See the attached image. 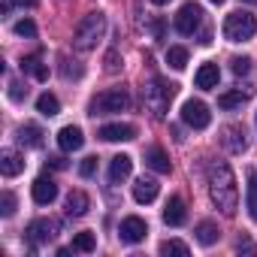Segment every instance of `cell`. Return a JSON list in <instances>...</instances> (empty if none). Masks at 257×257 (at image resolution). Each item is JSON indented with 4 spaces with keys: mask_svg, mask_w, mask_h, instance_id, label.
Masks as SVG:
<instances>
[{
    "mask_svg": "<svg viewBox=\"0 0 257 257\" xmlns=\"http://www.w3.org/2000/svg\"><path fill=\"white\" fill-rule=\"evenodd\" d=\"M209 197L224 215H236V209H239V188H236V176H233L230 164L215 161L209 167Z\"/></svg>",
    "mask_w": 257,
    "mask_h": 257,
    "instance_id": "1",
    "label": "cell"
},
{
    "mask_svg": "<svg viewBox=\"0 0 257 257\" xmlns=\"http://www.w3.org/2000/svg\"><path fill=\"white\" fill-rule=\"evenodd\" d=\"M103 34H106V16H103V13H91V16H85V19L79 22L76 37H73V46H76L79 52H91V49L103 40Z\"/></svg>",
    "mask_w": 257,
    "mask_h": 257,
    "instance_id": "2",
    "label": "cell"
},
{
    "mask_svg": "<svg viewBox=\"0 0 257 257\" xmlns=\"http://www.w3.org/2000/svg\"><path fill=\"white\" fill-rule=\"evenodd\" d=\"M143 97H146V106L152 109V115L164 118V115H167V109H170V100L176 97V85H170V82H164V79H158V76H155L152 82H146Z\"/></svg>",
    "mask_w": 257,
    "mask_h": 257,
    "instance_id": "3",
    "label": "cell"
},
{
    "mask_svg": "<svg viewBox=\"0 0 257 257\" xmlns=\"http://www.w3.org/2000/svg\"><path fill=\"white\" fill-rule=\"evenodd\" d=\"M257 34V19L245 10H236L224 19V37L230 43H248L251 37Z\"/></svg>",
    "mask_w": 257,
    "mask_h": 257,
    "instance_id": "4",
    "label": "cell"
},
{
    "mask_svg": "<svg viewBox=\"0 0 257 257\" xmlns=\"http://www.w3.org/2000/svg\"><path fill=\"white\" fill-rule=\"evenodd\" d=\"M127 106H131V94H127L124 88H109V91H100V94L91 100L88 112L97 118V115H115V112H124Z\"/></svg>",
    "mask_w": 257,
    "mask_h": 257,
    "instance_id": "5",
    "label": "cell"
},
{
    "mask_svg": "<svg viewBox=\"0 0 257 257\" xmlns=\"http://www.w3.org/2000/svg\"><path fill=\"white\" fill-rule=\"evenodd\" d=\"M58 230H61V224L55 218H37V221H31V227H28L25 236H28V242L34 248H40V245H49L58 236Z\"/></svg>",
    "mask_w": 257,
    "mask_h": 257,
    "instance_id": "6",
    "label": "cell"
},
{
    "mask_svg": "<svg viewBox=\"0 0 257 257\" xmlns=\"http://www.w3.org/2000/svg\"><path fill=\"white\" fill-rule=\"evenodd\" d=\"M182 121L188 127H194V131H203V127H209V121H212V112H209V106L203 100H185Z\"/></svg>",
    "mask_w": 257,
    "mask_h": 257,
    "instance_id": "7",
    "label": "cell"
},
{
    "mask_svg": "<svg viewBox=\"0 0 257 257\" xmlns=\"http://www.w3.org/2000/svg\"><path fill=\"white\" fill-rule=\"evenodd\" d=\"M118 236H121V242H127V245H140V242L149 236V224H146L140 215H127V218L121 221V227H118Z\"/></svg>",
    "mask_w": 257,
    "mask_h": 257,
    "instance_id": "8",
    "label": "cell"
},
{
    "mask_svg": "<svg viewBox=\"0 0 257 257\" xmlns=\"http://www.w3.org/2000/svg\"><path fill=\"white\" fill-rule=\"evenodd\" d=\"M200 22H203V10H200L197 4H185V7L179 10V16H176V31L185 34V37H191V34L200 28Z\"/></svg>",
    "mask_w": 257,
    "mask_h": 257,
    "instance_id": "9",
    "label": "cell"
},
{
    "mask_svg": "<svg viewBox=\"0 0 257 257\" xmlns=\"http://www.w3.org/2000/svg\"><path fill=\"white\" fill-rule=\"evenodd\" d=\"M97 137L106 143H127V140L137 137V127L134 124H103L97 131Z\"/></svg>",
    "mask_w": 257,
    "mask_h": 257,
    "instance_id": "10",
    "label": "cell"
},
{
    "mask_svg": "<svg viewBox=\"0 0 257 257\" xmlns=\"http://www.w3.org/2000/svg\"><path fill=\"white\" fill-rule=\"evenodd\" d=\"M221 143H224V149H227V152L242 155V152L248 149V143H245V127H239V124L224 127V131H221Z\"/></svg>",
    "mask_w": 257,
    "mask_h": 257,
    "instance_id": "11",
    "label": "cell"
},
{
    "mask_svg": "<svg viewBox=\"0 0 257 257\" xmlns=\"http://www.w3.org/2000/svg\"><path fill=\"white\" fill-rule=\"evenodd\" d=\"M31 194H34V203H40V206H49V203H55V197H58V185H55L49 176H40V179L34 182Z\"/></svg>",
    "mask_w": 257,
    "mask_h": 257,
    "instance_id": "12",
    "label": "cell"
},
{
    "mask_svg": "<svg viewBox=\"0 0 257 257\" xmlns=\"http://www.w3.org/2000/svg\"><path fill=\"white\" fill-rule=\"evenodd\" d=\"M58 146H61V152H79L85 146V137H82V131L76 124H67V127H61V134H58Z\"/></svg>",
    "mask_w": 257,
    "mask_h": 257,
    "instance_id": "13",
    "label": "cell"
},
{
    "mask_svg": "<svg viewBox=\"0 0 257 257\" xmlns=\"http://www.w3.org/2000/svg\"><path fill=\"white\" fill-rule=\"evenodd\" d=\"M158 191H161V185H158L155 179L143 176V179H137V185H134V200L143 203V206H149V203L158 200Z\"/></svg>",
    "mask_w": 257,
    "mask_h": 257,
    "instance_id": "14",
    "label": "cell"
},
{
    "mask_svg": "<svg viewBox=\"0 0 257 257\" xmlns=\"http://www.w3.org/2000/svg\"><path fill=\"white\" fill-rule=\"evenodd\" d=\"M131 173H134V158H127V155H115L112 158V164H109V182L112 185H121Z\"/></svg>",
    "mask_w": 257,
    "mask_h": 257,
    "instance_id": "15",
    "label": "cell"
},
{
    "mask_svg": "<svg viewBox=\"0 0 257 257\" xmlns=\"http://www.w3.org/2000/svg\"><path fill=\"white\" fill-rule=\"evenodd\" d=\"M22 170H25V158H22L19 152H13V149H4V152H0V173H4L7 179L19 176Z\"/></svg>",
    "mask_w": 257,
    "mask_h": 257,
    "instance_id": "16",
    "label": "cell"
},
{
    "mask_svg": "<svg viewBox=\"0 0 257 257\" xmlns=\"http://www.w3.org/2000/svg\"><path fill=\"white\" fill-rule=\"evenodd\" d=\"M185 218H188V212H185V200H182V197H170V203L164 206V221H167L170 227H182Z\"/></svg>",
    "mask_w": 257,
    "mask_h": 257,
    "instance_id": "17",
    "label": "cell"
},
{
    "mask_svg": "<svg viewBox=\"0 0 257 257\" xmlns=\"http://www.w3.org/2000/svg\"><path fill=\"white\" fill-rule=\"evenodd\" d=\"M64 206H67V215H70V218H82V215L91 209V200H88L85 191H70Z\"/></svg>",
    "mask_w": 257,
    "mask_h": 257,
    "instance_id": "18",
    "label": "cell"
},
{
    "mask_svg": "<svg viewBox=\"0 0 257 257\" xmlns=\"http://www.w3.org/2000/svg\"><path fill=\"white\" fill-rule=\"evenodd\" d=\"M218 82H221V70H218V64H203V67L197 70V88L212 91V88H218Z\"/></svg>",
    "mask_w": 257,
    "mask_h": 257,
    "instance_id": "19",
    "label": "cell"
},
{
    "mask_svg": "<svg viewBox=\"0 0 257 257\" xmlns=\"http://www.w3.org/2000/svg\"><path fill=\"white\" fill-rule=\"evenodd\" d=\"M251 94H254V88H236V91H227V94L218 97V106H221V109H236V106L248 103Z\"/></svg>",
    "mask_w": 257,
    "mask_h": 257,
    "instance_id": "20",
    "label": "cell"
},
{
    "mask_svg": "<svg viewBox=\"0 0 257 257\" xmlns=\"http://www.w3.org/2000/svg\"><path fill=\"white\" fill-rule=\"evenodd\" d=\"M146 164H149L155 173H164V176L170 173V158H167V155H164V149H158V146L146 152Z\"/></svg>",
    "mask_w": 257,
    "mask_h": 257,
    "instance_id": "21",
    "label": "cell"
},
{
    "mask_svg": "<svg viewBox=\"0 0 257 257\" xmlns=\"http://www.w3.org/2000/svg\"><path fill=\"white\" fill-rule=\"evenodd\" d=\"M19 140L25 146H31V149H40L43 146V131H40L37 124H22L19 127Z\"/></svg>",
    "mask_w": 257,
    "mask_h": 257,
    "instance_id": "22",
    "label": "cell"
},
{
    "mask_svg": "<svg viewBox=\"0 0 257 257\" xmlns=\"http://www.w3.org/2000/svg\"><path fill=\"white\" fill-rule=\"evenodd\" d=\"M22 70H25V73H31V76H34V79H40V82H46V79H49V67L40 61V55L25 58V61H22Z\"/></svg>",
    "mask_w": 257,
    "mask_h": 257,
    "instance_id": "23",
    "label": "cell"
},
{
    "mask_svg": "<svg viewBox=\"0 0 257 257\" xmlns=\"http://www.w3.org/2000/svg\"><path fill=\"white\" fill-rule=\"evenodd\" d=\"M37 112H40V115H46V118H55V115L61 112L58 97H55V94H49V91H46V94H40V97H37Z\"/></svg>",
    "mask_w": 257,
    "mask_h": 257,
    "instance_id": "24",
    "label": "cell"
},
{
    "mask_svg": "<svg viewBox=\"0 0 257 257\" xmlns=\"http://www.w3.org/2000/svg\"><path fill=\"white\" fill-rule=\"evenodd\" d=\"M218 224H212V221H203L200 227H197V242L200 245H215L218 242Z\"/></svg>",
    "mask_w": 257,
    "mask_h": 257,
    "instance_id": "25",
    "label": "cell"
},
{
    "mask_svg": "<svg viewBox=\"0 0 257 257\" xmlns=\"http://www.w3.org/2000/svg\"><path fill=\"white\" fill-rule=\"evenodd\" d=\"M167 64H170L173 70H185V67H188V49H182V46H170V52H167Z\"/></svg>",
    "mask_w": 257,
    "mask_h": 257,
    "instance_id": "26",
    "label": "cell"
},
{
    "mask_svg": "<svg viewBox=\"0 0 257 257\" xmlns=\"http://www.w3.org/2000/svg\"><path fill=\"white\" fill-rule=\"evenodd\" d=\"M94 248H97V242H94V233H76V236H73V251L91 254Z\"/></svg>",
    "mask_w": 257,
    "mask_h": 257,
    "instance_id": "27",
    "label": "cell"
},
{
    "mask_svg": "<svg viewBox=\"0 0 257 257\" xmlns=\"http://www.w3.org/2000/svg\"><path fill=\"white\" fill-rule=\"evenodd\" d=\"M161 254H179V257H188V245L182 242V239H167V242H161Z\"/></svg>",
    "mask_w": 257,
    "mask_h": 257,
    "instance_id": "28",
    "label": "cell"
},
{
    "mask_svg": "<svg viewBox=\"0 0 257 257\" xmlns=\"http://www.w3.org/2000/svg\"><path fill=\"white\" fill-rule=\"evenodd\" d=\"M0 215H4V218L16 215V194L13 191H4V197H0Z\"/></svg>",
    "mask_w": 257,
    "mask_h": 257,
    "instance_id": "29",
    "label": "cell"
},
{
    "mask_svg": "<svg viewBox=\"0 0 257 257\" xmlns=\"http://www.w3.org/2000/svg\"><path fill=\"white\" fill-rule=\"evenodd\" d=\"M248 212H251V218L257 221V179L248 182Z\"/></svg>",
    "mask_w": 257,
    "mask_h": 257,
    "instance_id": "30",
    "label": "cell"
},
{
    "mask_svg": "<svg viewBox=\"0 0 257 257\" xmlns=\"http://www.w3.org/2000/svg\"><path fill=\"white\" fill-rule=\"evenodd\" d=\"M16 34H19V37H37V25H34L31 19H22V22L16 25Z\"/></svg>",
    "mask_w": 257,
    "mask_h": 257,
    "instance_id": "31",
    "label": "cell"
},
{
    "mask_svg": "<svg viewBox=\"0 0 257 257\" xmlns=\"http://www.w3.org/2000/svg\"><path fill=\"white\" fill-rule=\"evenodd\" d=\"M230 70H233L236 76H245V73L251 70V58H233V61H230Z\"/></svg>",
    "mask_w": 257,
    "mask_h": 257,
    "instance_id": "32",
    "label": "cell"
},
{
    "mask_svg": "<svg viewBox=\"0 0 257 257\" xmlns=\"http://www.w3.org/2000/svg\"><path fill=\"white\" fill-rule=\"evenodd\" d=\"M79 173H82L85 179H91V176L97 173V158H85V161H82V167H79Z\"/></svg>",
    "mask_w": 257,
    "mask_h": 257,
    "instance_id": "33",
    "label": "cell"
},
{
    "mask_svg": "<svg viewBox=\"0 0 257 257\" xmlns=\"http://www.w3.org/2000/svg\"><path fill=\"white\" fill-rule=\"evenodd\" d=\"M121 70V58H118V52H109L106 55V73H118Z\"/></svg>",
    "mask_w": 257,
    "mask_h": 257,
    "instance_id": "34",
    "label": "cell"
},
{
    "mask_svg": "<svg viewBox=\"0 0 257 257\" xmlns=\"http://www.w3.org/2000/svg\"><path fill=\"white\" fill-rule=\"evenodd\" d=\"M10 97H13V100H22V97H28V88L22 91V85H19V82H13V85H10Z\"/></svg>",
    "mask_w": 257,
    "mask_h": 257,
    "instance_id": "35",
    "label": "cell"
},
{
    "mask_svg": "<svg viewBox=\"0 0 257 257\" xmlns=\"http://www.w3.org/2000/svg\"><path fill=\"white\" fill-rule=\"evenodd\" d=\"M152 34H155V40H161L164 37V25L161 22H152Z\"/></svg>",
    "mask_w": 257,
    "mask_h": 257,
    "instance_id": "36",
    "label": "cell"
},
{
    "mask_svg": "<svg viewBox=\"0 0 257 257\" xmlns=\"http://www.w3.org/2000/svg\"><path fill=\"white\" fill-rule=\"evenodd\" d=\"M49 164H52L55 170H64V167H67V161H64V158H49Z\"/></svg>",
    "mask_w": 257,
    "mask_h": 257,
    "instance_id": "37",
    "label": "cell"
},
{
    "mask_svg": "<svg viewBox=\"0 0 257 257\" xmlns=\"http://www.w3.org/2000/svg\"><path fill=\"white\" fill-rule=\"evenodd\" d=\"M152 4H158V7H164V4H170V0H152Z\"/></svg>",
    "mask_w": 257,
    "mask_h": 257,
    "instance_id": "38",
    "label": "cell"
},
{
    "mask_svg": "<svg viewBox=\"0 0 257 257\" xmlns=\"http://www.w3.org/2000/svg\"><path fill=\"white\" fill-rule=\"evenodd\" d=\"M212 4H224V0H212Z\"/></svg>",
    "mask_w": 257,
    "mask_h": 257,
    "instance_id": "39",
    "label": "cell"
},
{
    "mask_svg": "<svg viewBox=\"0 0 257 257\" xmlns=\"http://www.w3.org/2000/svg\"><path fill=\"white\" fill-rule=\"evenodd\" d=\"M245 4H257V0H245Z\"/></svg>",
    "mask_w": 257,
    "mask_h": 257,
    "instance_id": "40",
    "label": "cell"
}]
</instances>
